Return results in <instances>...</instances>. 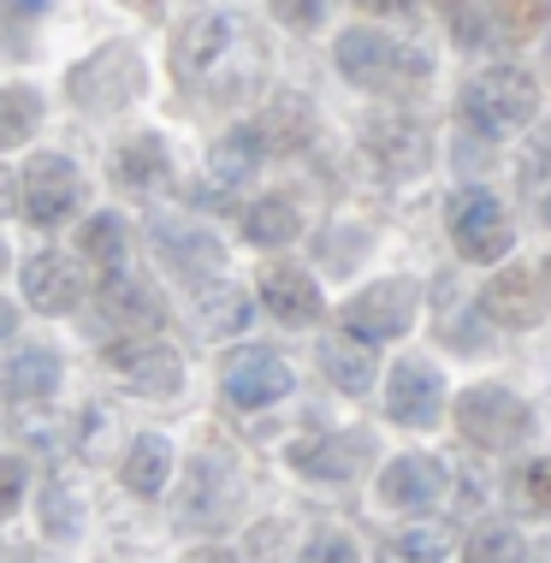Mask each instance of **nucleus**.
<instances>
[{
    "label": "nucleus",
    "mask_w": 551,
    "mask_h": 563,
    "mask_svg": "<svg viewBox=\"0 0 551 563\" xmlns=\"http://www.w3.org/2000/svg\"><path fill=\"white\" fill-rule=\"evenodd\" d=\"M362 136H367V155H374V166L386 178H416V173H427V161H433V136L404 113L367 119Z\"/></svg>",
    "instance_id": "11"
},
{
    "label": "nucleus",
    "mask_w": 551,
    "mask_h": 563,
    "mask_svg": "<svg viewBox=\"0 0 551 563\" xmlns=\"http://www.w3.org/2000/svg\"><path fill=\"white\" fill-rule=\"evenodd\" d=\"M273 12H279V24L290 30H320V19H327V0H267Z\"/></svg>",
    "instance_id": "36"
},
{
    "label": "nucleus",
    "mask_w": 551,
    "mask_h": 563,
    "mask_svg": "<svg viewBox=\"0 0 551 563\" xmlns=\"http://www.w3.org/2000/svg\"><path fill=\"white\" fill-rule=\"evenodd\" d=\"M12 202H19V185H12L7 173H0V214H12Z\"/></svg>",
    "instance_id": "41"
},
{
    "label": "nucleus",
    "mask_w": 551,
    "mask_h": 563,
    "mask_svg": "<svg viewBox=\"0 0 551 563\" xmlns=\"http://www.w3.org/2000/svg\"><path fill=\"white\" fill-rule=\"evenodd\" d=\"M24 302L36 314H71L84 302V267L66 255H30L24 262Z\"/></svg>",
    "instance_id": "15"
},
{
    "label": "nucleus",
    "mask_w": 551,
    "mask_h": 563,
    "mask_svg": "<svg viewBox=\"0 0 551 563\" xmlns=\"http://www.w3.org/2000/svg\"><path fill=\"white\" fill-rule=\"evenodd\" d=\"M332 59H339L344 84L374 89V96H404V89L427 84V54L409 48V42H397V36H386V30H367V24L344 30Z\"/></svg>",
    "instance_id": "3"
},
{
    "label": "nucleus",
    "mask_w": 551,
    "mask_h": 563,
    "mask_svg": "<svg viewBox=\"0 0 551 563\" xmlns=\"http://www.w3.org/2000/svg\"><path fill=\"white\" fill-rule=\"evenodd\" d=\"M451 486V468L439 456H397V463L379 475V498L392 510H433Z\"/></svg>",
    "instance_id": "13"
},
{
    "label": "nucleus",
    "mask_w": 551,
    "mask_h": 563,
    "mask_svg": "<svg viewBox=\"0 0 551 563\" xmlns=\"http://www.w3.org/2000/svg\"><path fill=\"white\" fill-rule=\"evenodd\" d=\"M173 481V439L166 433H136L125 451V486L136 498H155Z\"/></svg>",
    "instance_id": "21"
},
{
    "label": "nucleus",
    "mask_w": 551,
    "mask_h": 563,
    "mask_svg": "<svg viewBox=\"0 0 551 563\" xmlns=\"http://www.w3.org/2000/svg\"><path fill=\"white\" fill-rule=\"evenodd\" d=\"M481 321H498V327H510V332H528V327H540V302H533V273L522 267H504L498 279H486V291H481Z\"/></svg>",
    "instance_id": "18"
},
{
    "label": "nucleus",
    "mask_w": 551,
    "mask_h": 563,
    "mask_svg": "<svg viewBox=\"0 0 551 563\" xmlns=\"http://www.w3.org/2000/svg\"><path fill=\"white\" fill-rule=\"evenodd\" d=\"M190 196H196V208H232V190L213 185V178H208V185H196Z\"/></svg>",
    "instance_id": "39"
},
{
    "label": "nucleus",
    "mask_w": 551,
    "mask_h": 563,
    "mask_svg": "<svg viewBox=\"0 0 551 563\" xmlns=\"http://www.w3.org/2000/svg\"><path fill=\"white\" fill-rule=\"evenodd\" d=\"M255 71V36L232 12H196L173 36V78L178 89L202 96H238Z\"/></svg>",
    "instance_id": "1"
},
{
    "label": "nucleus",
    "mask_w": 551,
    "mask_h": 563,
    "mask_svg": "<svg viewBox=\"0 0 551 563\" xmlns=\"http://www.w3.org/2000/svg\"><path fill=\"white\" fill-rule=\"evenodd\" d=\"M546 279H551V262H546Z\"/></svg>",
    "instance_id": "46"
},
{
    "label": "nucleus",
    "mask_w": 551,
    "mask_h": 563,
    "mask_svg": "<svg viewBox=\"0 0 551 563\" xmlns=\"http://www.w3.org/2000/svg\"><path fill=\"white\" fill-rule=\"evenodd\" d=\"M367 12H416V0H356Z\"/></svg>",
    "instance_id": "40"
},
{
    "label": "nucleus",
    "mask_w": 551,
    "mask_h": 563,
    "mask_svg": "<svg viewBox=\"0 0 551 563\" xmlns=\"http://www.w3.org/2000/svg\"><path fill=\"white\" fill-rule=\"evenodd\" d=\"M439 404H445V379L427 368V362H397V368H392V386H386L392 421H404V428H433V421H439Z\"/></svg>",
    "instance_id": "14"
},
{
    "label": "nucleus",
    "mask_w": 551,
    "mask_h": 563,
    "mask_svg": "<svg viewBox=\"0 0 551 563\" xmlns=\"http://www.w3.org/2000/svg\"><path fill=\"white\" fill-rule=\"evenodd\" d=\"M12 327H19V314H12V302H7V297H0V339H7V332H12Z\"/></svg>",
    "instance_id": "42"
},
{
    "label": "nucleus",
    "mask_w": 551,
    "mask_h": 563,
    "mask_svg": "<svg viewBox=\"0 0 551 563\" xmlns=\"http://www.w3.org/2000/svg\"><path fill=\"white\" fill-rule=\"evenodd\" d=\"M262 161H267V131H262V125H232L220 143H213L208 178H213V185H225V190H238Z\"/></svg>",
    "instance_id": "20"
},
{
    "label": "nucleus",
    "mask_w": 551,
    "mask_h": 563,
    "mask_svg": "<svg viewBox=\"0 0 551 563\" xmlns=\"http://www.w3.org/2000/svg\"><path fill=\"white\" fill-rule=\"evenodd\" d=\"M54 391H59V356L54 350L30 344V350H19V356L7 362V398L36 404V398H54Z\"/></svg>",
    "instance_id": "23"
},
{
    "label": "nucleus",
    "mask_w": 551,
    "mask_h": 563,
    "mask_svg": "<svg viewBox=\"0 0 551 563\" xmlns=\"http://www.w3.org/2000/svg\"><path fill=\"white\" fill-rule=\"evenodd\" d=\"M42 12H48V0H0V48H24Z\"/></svg>",
    "instance_id": "32"
},
{
    "label": "nucleus",
    "mask_w": 551,
    "mask_h": 563,
    "mask_svg": "<svg viewBox=\"0 0 551 563\" xmlns=\"http://www.w3.org/2000/svg\"><path fill=\"white\" fill-rule=\"evenodd\" d=\"M356 243H362V232H350V238H339V232H332V238H327V255H320V262H327L332 273H344V267H356V255H362V250H356Z\"/></svg>",
    "instance_id": "38"
},
{
    "label": "nucleus",
    "mask_w": 551,
    "mask_h": 563,
    "mask_svg": "<svg viewBox=\"0 0 551 563\" xmlns=\"http://www.w3.org/2000/svg\"><path fill=\"white\" fill-rule=\"evenodd\" d=\"M78 250H84L96 267L119 273V262H125V220H119V214H96V220H84Z\"/></svg>",
    "instance_id": "29"
},
{
    "label": "nucleus",
    "mask_w": 551,
    "mask_h": 563,
    "mask_svg": "<svg viewBox=\"0 0 551 563\" xmlns=\"http://www.w3.org/2000/svg\"><path fill=\"white\" fill-rule=\"evenodd\" d=\"M42 528H48L54 540H71V534H78V505H71V493H66L59 481L42 493Z\"/></svg>",
    "instance_id": "34"
},
{
    "label": "nucleus",
    "mask_w": 551,
    "mask_h": 563,
    "mask_svg": "<svg viewBox=\"0 0 551 563\" xmlns=\"http://www.w3.org/2000/svg\"><path fill=\"white\" fill-rule=\"evenodd\" d=\"M456 113H463V125L474 136L498 143V136H516V131L533 125V113H540V84H533V71H522V66H486L463 84Z\"/></svg>",
    "instance_id": "2"
},
{
    "label": "nucleus",
    "mask_w": 551,
    "mask_h": 563,
    "mask_svg": "<svg viewBox=\"0 0 551 563\" xmlns=\"http://www.w3.org/2000/svg\"><path fill=\"white\" fill-rule=\"evenodd\" d=\"M456 428L481 451H510L533 433V409L516 398L510 386H469L456 398Z\"/></svg>",
    "instance_id": "6"
},
{
    "label": "nucleus",
    "mask_w": 551,
    "mask_h": 563,
    "mask_svg": "<svg viewBox=\"0 0 551 563\" xmlns=\"http://www.w3.org/2000/svg\"><path fill=\"white\" fill-rule=\"evenodd\" d=\"M155 243H161V262L178 273V279L202 285L213 279V273L225 267L220 243H213L208 232H196V225H178V220H155Z\"/></svg>",
    "instance_id": "17"
},
{
    "label": "nucleus",
    "mask_w": 551,
    "mask_h": 563,
    "mask_svg": "<svg viewBox=\"0 0 551 563\" xmlns=\"http://www.w3.org/2000/svg\"><path fill=\"white\" fill-rule=\"evenodd\" d=\"M540 214H546V225H551V185H546V208H540Z\"/></svg>",
    "instance_id": "44"
},
{
    "label": "nucleus",
    "mask_w": 551,
    "mask_h": 563,
    "mask_svg": "<svg viewBox=\"0 0 551 563\" xmlns=\"http://www.w3.org/2000/svg\"><path fill=\"white\" fill-rule=\"evenodd\" d=\"M445 552H451V540L439 534V528H404L386 558L392 563H445Z\"/></svg>",
    "instance_id": "31"
},
{
    "label": "nucleus",
    "mask_w": 551,
    "mask_h": 563,
    "mask_svg": "<svg viewBox=\"0 0 551 563\" xmlns=\"http://www.w3.org/2000/svg\"><path fill=\"white\" fill-rule=\"evenodd\" d=\"M184 563H238V558H225V552H190Z\"/></svg>",
    "instance_id": "43"
},
{
    "label": "nucleus",
    "mask_w": 551,
    "mask_h": 563,
    "mask_svg": "<svg viewBox=\"0 0 551 563\" xmlns=\"http://www.w3.org/2000/svg\"><path fill=\"white\" fill-rule=\"evenodd\" d=\"M285 391H290V362L279 350H243V356H232V368H225V398L238 409H267Z\"/></svg>",
    "instance_id": "12"
},
{
    "label": "nucleus",
    "mask_w": 551,
    "mask_h": 563,
    "mask_svg": "<svg viewBox=\"0 0 551 563\" xmlns=\"http://www.w3.org/2000/svg\"><path fill=\"white\" fill-rule=\"evenodd\" d=\"M0 267H7V250H0Z\"/></svg>",
    "instance_id": "45"
},
{
    "label": "nucleus",
    "mask_w": 551,
    "mask_h": 563,
    "mask_svg": "<svg viewBox=\"0 0 551 563\" xmlns=\"http://www.w3.org/2000/svg\"><path fill=\"white\" fill-rule=\"evenodd\" d=\"M445 225H451V243L463 250V262H498L504 250H510V214H504V202L493 190L481 185H463L445 202Z\"/></svg>",
    "instance_id": "7"
},
{
    "label": "nucleus",
    "mask_w": 551,
    "mask_h": 563,
    "mask_svg": "<svg viewBox=\"0 0 551 563\" xmlns=\"http://www.w3.org/2000/svg\"><path fill=\"white\" fill-rule=\"evenodd\" d=\"M243 238L262 243V250H279V243L297 238V202L290 196H262V202L243 208Z\"/></svg>",
    "instance_id": "25"
},
{
    "label": "nucleus",
    "mask_w": 551,
    "mask_h": 563,
    "mask_svg": "<svg viewBox=\"0 0 551 563\" xmlns=\"http://www.w3.org/2000/svg\"><path fill=\"white\" fill-rule=\"evenodd\" d=\"M320 368H327V379H332L339 391H350V398H356V391L374 386V350H367L356 332H339V339L320 344Z\"/></svg>",
    "instance_id": "22"
},
{
    "label": "nucleus",
    "mask_w": 551,
    "mask_h": 563,
    "mask_svg": "<svg viewBox=\"0 0 551 563\" xmlns=\"http://www.w3.org/2000/svg\"><path fill=\"white\" fill-rule=\"evenodd\" d=\"M451 24V42L469 54H510L540 24V0H439Z\"/></svg>",
    "instance_id": "4"
},
{
    "label": "nucleus",
    "mask_w": 551,
    "mask_h": 563,
    "mask_svg": "<svg viewBox=\"0 0 551 563\" xmlns=\"http://www.w3.org/2000/svg\"><path fill=\"white\" fill-rule=\"evenodd\" d=\"M84 202V178L66 155H36L24 166V185H19V208L30 225H59L71 220Z\"/></svg>",
    "instance_id": "8"
},
{
    "label": "nucleus",
    "mask_w": 551,
    "mask_h": 563,
    "mask_svg": "<svg viewBox=\"0 0 551 563\" xmlns=\"http://www.w3.org/2000/svg\"><path fill=\"white\" fill-rule=\"evenodd\" d=\"M66 89L89 113H119V108H131L136 89H143V59H136V48H125V42H107V48H96L89 59L71 66Z\"/></svg>",
    "instance_id": "5"
},
{
    "label": "nucleus",
    "mask_w": 551,
    "mask_h": 563,
    "mask_svg": "<svg viewBox=\"0 0 551 563\" xmlns=\"http://www.w3.org/2000/svg\"><path fill=\"white\" fill-rule=\"evenodd\" d=\"M213 498H220V463H213V456H196V468H190V498H184V522L213 516Z\"/></svg>",
    "instance_id": "33"
},
{
    "label": "nucleus",
    "mask_w": 551,
    "mask_h": 563,
    "mask_svg": "<svg viewBox=\"0 0 551 563\" xmlns=\"http://www.w3.org/2000/svg\"><path fill=\"white\" fill-rule=\"evenodd\" d=\"M101 321H107V327H161L166 314H161V302L148 297L143 285L107 279V285H101Z\"/></svg>",
    "instance_id": "24"
},
{
    "label": "nucleus",
    "mask_w": 551,
    "mask_h": 563,
    "mask_svg": "<svg viewBox=\"0 0 551 563\" xmlns=\"http://www.w3.org/2000/svg\"><path fill=\"white\" fill-rule=\"evenodd\" d=\"M42 125V96L30 84H0V155L30 143Z\"/></svg>",
    "instance_id": "26"
},
{
    "label": "nucleus",
    "mask_w": 551,
    "mask_h": 563,
    "mask_svg": "<svg viewBox=\"0 0 551 563\" xmlns=\"http://www.w3.org/2000/svg\"><path fill=\"white\" fill-rule=\"evenodd\" d=\"M24 463L19 456H0V516H12L19 510V498H24Z\"/></svg>",
    "instance_id": "37"
},
{
    "label": "nucleus",
    "mask_w": 551,
    "mask_h": 563,
    "mask_svg": "<svg viewBox=\"0 0 551 563\" xmlns=\"http://www.w3.org/2000/svg\"><path fill=\"white\" fill-rule=\"evenodd\" d=\"M262 309H267L279 327H315L327 302H320V285L309 279V273L279 262V267L262 273Z\"/></svg>",
    "instance_id": "16"
},
{
    "label": "nucleus",
    "mask_w": 551,
    "mask_h": 563,
    "mask_svg": "<svg viewBox=\"0 0 551 563\" xmlns=\"http://www.w3.org/2000/svg\"><path fill=\"white\" fill-rule=\"evenodd\" d=\"M522 540L510 534L504 522H486V528H474L469 545H463V563H522Z\"/></svg>",
    "instance_id": "30"
},
{
    "label": "nucleus",
    "mask_w": 551,
    "mask_h": 563,
    "mask_svg": "<svg viewBox=\"0 0 551 563\" xmlns=\"http://www.w3.org/2000/svg\"><path fill=\"white\" fill-rule=\"evenodd\" d=\"M101 356H107V368L125 374L136 391H148V398H173V391L184 386L178 350L161 344V339H113V344L101 350Z\"/></svg>",
    "instance_id": "9"
},
{
    "label": "nucleus",
    "mask_w": 551,
    "mask_h": 563,
    "mask_svg": "<svg viewBox=\"0 0 551 563\" xmlns=\"http://www.w3.org/2000/svg\"><path fill=\"white\" fill-rule=\"evenodd\" d=\"M362 463H367L362 433H320V439L290 445V468H302V475H315V481H344V475H356Z\"/></svg>",
    "instance_id": "19"
},
{
    "label": "nucleus",
    "mask_w": 551,
    "mask_h": 563,
    "mask_svg": "<svg viewBox=\"0 0 551 563\" xmlns=\"http://www.w3.org/2000/svg\"><path fill=\"white\" fill-rule=\"evenodd\" d=\"M119 178H125L131 190H155V185H166L173 178V161H166V143L161 136H131L125 148H119Z\"/></svg>",
    "instance_id": "27"
},
{
    "label": "nucleus",
    "mask_w": 551,
    "mask_h": 563,
    "mask_svg": "<svg viewBox=\"0 0 551 563\" xmlns=\"http://www.w3.org/2000/svg\"><path fill=\"white\" fill-rule=\"evenodd\" d=\"M416 321V279H379L344 302V327L356 339H397Z\"/></svg>",
    "instance_id": "10"
},
{
    "label": "nucleus",
    "mask_w": 551,
    "mask_h": 563,
    "mask_svg": "<svg viewBox=\"0 0 551 563\" xmlns=\"http://www.w3.org/2000/svg\"><path fill=\"white\" fill-rule=\"evenodd\" d=\"M510 505L522 516H551V456H528L510 468Z\"/></svg>",
    "instance_id": "28"
},
{
    "label": "nucleus",
    "mask_w": 551,
    "mask_h": 563,
    "mask_svg": "<svg viewBox=\"0 0 551 563\" xmlns=\"http://www.w3.org/2000/svg\"><path fill=\"white\" fill-rule=\"evenodd\" d=\"M297 563H356V545H350V534H339V528H327V534H315L302 545Z\"/></svg>",
    "instance_id": "35"
}]
</instances>
